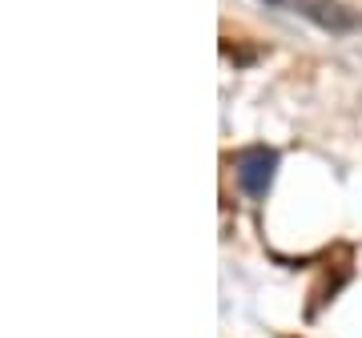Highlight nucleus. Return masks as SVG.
Listing matches in <instances>:
<instances>
[{"mask_svg": "<svg viewBox=\"0 0 362 338\" xmlns=\"http://www.w3.org/2000/svg\"><path fill=\"white\" fill-rule=\"evenodd\" d=\"M274 8H282V13H298L306 16L310 25L326 28V33H354L362 25L358 8L350 4V0H266Z\"/></svg>", "mask_w": 362, "mask_h": 338, "instance_id": "1", "label": "nucleus"}, {"mask_svg": "<svg viewBox=\"0 0 362 338\" xmlns=\"http://www.w3.org/2000/svg\"><path fill=\"white\" fill-rule=\"evenodd\" d=\"M233 177L242 185V194L262 202V197L270 194L274 177H278V153L266 149V145H250L242 153L233 157Z\"/></svg>", "mask_w": 362, "mask_h": 338, "instance_id": "2", "label": "nucleus"}]
</instances>
